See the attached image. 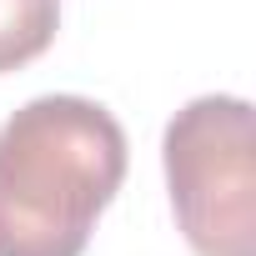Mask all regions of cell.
I'll return each instance as SVG.
<instances>
[{
	"instance_id": "obj_1",
	"label": "cell",
	"mask_w": 256,
	"mask_h": 256,
	"mask_svg": "<svg viewBox=\"0 0 256 256\" xmlns=\"http://www.w3.org/2000/svg\"><path fill=\"white\" fill-rule=\"evenodd\" d=\"M126 181V131L86 96H36L0 126V256H86Z\"/></svg>"
},
{
	"instance_id": "obj_3",
	"label": "cell",
	"mask_w": 256,
	"mask_h": 256,
	"mask_svg": "<svg viewBox=\"0 0 256 256\" xmlns=\"http://www.w3.org/2000/svg\"><path fill=\"white\" fill-rule=\"evenodd\" d=\"M60 0H0V70H20L50 50Z\"/></svg>"
},
{
	"instance_id": "obj_2",
	"label": "cell",
	"mask_w": 256,
	"mask_h": 256,
	"mask_svg": "<svg viewBox=\"0 0 256 256\" xmlns=\"http://www.w3.org/2000/svg\"><path fill=\"white\" fill-rule=\"evenodd\" d=\"M176 226L196 256H256V116L241 96L186 100L161 141Z\"/></svg>"
}]
</instances>
